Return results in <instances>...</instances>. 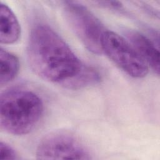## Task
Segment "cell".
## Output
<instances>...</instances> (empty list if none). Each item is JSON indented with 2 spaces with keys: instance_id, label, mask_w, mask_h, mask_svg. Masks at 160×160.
<instances>
[{
  "instance_id": "1",
  "label": "cell",
  "mask_w": 160,
  "mask_h": 160,
  "mask_svg": "<svg viewBox=\"0 0 160 160\" xmlns=\"http://www.w3.org/2000/svg\"><path fill=\"white\" fill-rule=\"evenodd\" d=\"M27 56L37 76L66 88L86 66L58 34L44 24H36L31 29Z\"/></svg>"
},
{
  "instance_id": "2",
  "label": "cell",
  "mask_w": 160,
  "mask_h": 160,
  "mask_svg": "<svg viewBox=\"0 0 160 160\" xmlns=\"http://www.w3.org/2000/svg\"><path fill=\"white\" fill-rule=\"evenodd\" d=\"M44 112L41 98L24 88H12L4 91L0 98V126L5 132L21 136L32 131Z\"/></svg>"
},
{
  "instance_id": "3",
  "label": "cell",
  "mask_w": 160,
  "mask_h": 160,
  "mask_svg": "<svg viewBox=\"0 0 160 160\" xmlns=\"http://www.w3.org/2000/svg\"><path fill=\"white\" fill-rule=\"evenodd\" d=\"M65 18L74 34L94 54L102 52L101 41L107 31L101 21L86 6L75 1H65Z\"/></svg>"
},
{
  "instance_id": "4",
  "label": "cell",
  "mask_w": 160,
  "mask_h": 160,
  "mask_svg": "<svg viewBox=\"0 0 160 160\" xmlns=\"http://www.w3.org/2000/svg\"><path fill=\"white\" fill-rule=\"evenodd\" d=\"M102 52L129 76L135 78L145 77L149 67L133 47L117 33L107 30L101 41Z\"/></svg>"
},
{
  "instance_id": "5",
  "label": "cell",
  "mask_w": 160,
  "mask_h": 160,
  "mask_svg": "<svg viewBox=\"0 0 160 160\" xmlns=\"http://www.w3.org/2000/svg\"><path fill=\"white\" fill-rule=\"evenodd\" d=\"M36 155L40 159H91L87 148L76 137L58 132L44 137L36 148Z\"/></svg>"
},
{
  "instance_id": "6",
  "label": "cell",
  "mask_w": 160,
  "mask_h": 160,
  "mask_svg": "<svg viewBox=\"0 0 160 160\" xmlns=\"http://www.w3.org/2000/svg\"><path fill=\"white\" fill-rule=\"evenodd\" d=\"M126 36L148 66L158 75L159 74V52L155 44L146 36L136 31H129Z\"/></svg>"
},
{
  "instance_id": "7",
  "label": "cell",
  "mask_w": 160,
  "mask_h": 160,
  "mask_svg": "<svg viewBox=\"0 0 160 160\" xmlns=\"http://www.w3.org/2000/svg\"><path fill=\"white\" fill-rule=\"evenodd\" d=\"M21 36L19 22L11 9L2 2L0 4V41L2 44L16 42Z\"/></svg>"
},
{
  "instance_id": "8",
  "label": "cell",
  "mask_w": 160,
  "mask_h": 160,
  "mask_svg": "<svg viewBox=\"0 0 160 160\" xmlns=\"http://www.w3.org/2000/svg\"><path fill=\"white\" fill-rule=\"evenodd\" d=\"M1 73L0 84L3 86L13 80L19 69V62L13 54L1 48L0 49Z\"/></svg>"
},
{
  "instance_id": "9",
  "label": "cell",
  "mask_w": 160,
  "mask_h": 160,
  "mask_svg": "<svg viewBox=\"0 0 160 160\" xmlns=\"http://www.w3.org/2000/svg\"><path fill=\"white\" fill-rule=\"evenodd\" d=\"M16 151L5 142H0V160H10L19 159Z\"/></svg>"
},
{
  "instance_id": "10",
  "label": "cell",
  "mask_w": 160,
  "mask_h": 160,
  "mask_svg": "<svg viewBox=\"0 0 160 160\" xmlns=\"http://www.w3.org/2000/svg\"><path fill=\"white\" fill-rule=\"evenodd\" d=\"M98 3L102 6L110 8H119L122 6L121 2L118 1H98Z\"/></svg>"
}]
</instances>
